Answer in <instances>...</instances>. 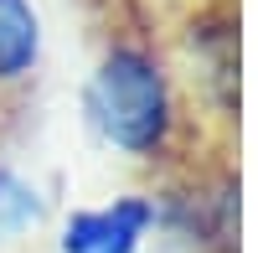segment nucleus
<instances>
[{
	"mask_svg": "<svg viewBox=\"0 0 258 253\" xmlns=\"http://www.w3.org/2000/svg\"><path fill=\"white\" fill-rule=\"evenodd\" d=\"M41 57V21L31 0H0V83H21Z\"/></svg>",
	"mask_w": 258,
	"mask_h": 253,
	"instance_id": "obj_3",
	"label": "nucleus"
},
{
	"mask_svg": "<svg viewBox=\"0 0 258 253\" xmlns=\"http://www.w3.org/2000/svg\"><path fill=\"white\" fill-rule=\"evenodd\" d=\"M150 222H155V207L145 197H119L93 212H73L62 233V253H135Z\"/></svg>",
	"mask_w": 258,
	"mask_h": 253,
	"instance_id": "obj_2",
	"label": "nucleus"
},
{
	"mask_svg": "<svg viewBox=\"0 0 258 253\" xmlns=\"http://www.w3.org/2000/svg\"><path fill=\"white\" fill-rule=\"evenodd\" d=\"M36 217H41L36 186H31V181H21L16 171H6V165H0V243L16 238V233H26Z\"/></svg>",
	"mask_w": 258,
	"mask_h": 253,
	"instance_id": "obj_4",
	"label": "nucleus"
},
{
	"mask_svg": "<svg viewBox=\"0 0 258 253\" xmlns=\"http://www.w3.org/2000/svg\"><path fill=\"white\" fill-rule=\"evenodd\" d=\"M88 114L109 145L129 155H155L170 135V88L155 57L140 47H114L88 83Z\"/></svg>",
	"mask_w": 258,
	"mask_h": 253,
	"instance_id": "obj_1",
	"label": "nucleus"
}]
</instances>
